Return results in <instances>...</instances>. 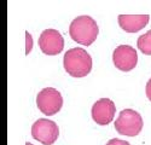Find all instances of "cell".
<instances>
[{
	"instance_id": "cell-1",
	"label": "cell",
	"mask_w": 151,
	"mask_h": 145,
	"mask_svg": "<svg viewBox=\"0 0 151 145\" xmlns=\"http://www.w3.org/2000/svg\"><path fill=\"white\" fill-rule=\"evenodd\" d=\"M63 65L73 78H85L92 69V57L81 47L68 50L63 58Z\"/></svg>"
},
{
	"instance_id": "cell-2",
	"label": "cell",
	"mask_w": 151,
	"mask_h": 145,
	"mask_svg": "<svg viewBox=\"0 0 151 145\" xmlns=\"http://www.w3.org/2000/svg\"><path fill=\"white\" fill-rule=\"evenodd\" d=\"M69 34L74 41L90 46L98 36L97 22L90 16H79L74 18L69 27Z\"/></svg>"
},
{
	"instance_id": "cell-3",
	"label": "cell",
	"mask_w": 151,
	"mask_h": 145,
	"mask_svg": "<svg viewBox=\"0 0 151 145\" xmlns=\"http://www.w3.org/2000/svg\"><path fill=\"white\" fill-rule=\"evenodd\" d=\"M115 129L122 136L134 137L143 129V118L139 113L132 109L122 110L115 121Z\"/></svg>"
},
{
	"instance_id": "cell-4",
	"label": "cell",
	"mask_w": 151,
	"mask_h": 145,
	"mask_svg": "<svg viewBox=\"0 0 151 145\" xmlns=\"http://www.w3.org/2000/svg\"><path fill=\"white\" fill-rule=\"evenodd\" d=\"M36 105L42 114L47 116H52L62 109L63 105L62 94L56 88L46 87L37 93Z\"/></svg>"
},
{
	"instance_id": "cell-5",
	"label": "cell",
	"mask_w": 151,
	"mask_h": 145,
	"mask_svg": "<svg viewBox=\"0 0 151 145\" xmlns=\"http://www.w3.org/2000/svg\"><path fill=\"white\" fill-rule=\"evenodd\" d=\"M32 136L44 145H52L59 136V128L53 121L40 118L32 126Z\"/></svg>"
},
{
	"instance_id": "cell-6",
	"label": "cell",
	"mask_w": 151,
	"mask_h": 145,
	"mask_svg": "<svg viewBox=\"0 0 151 145\" xmlns=\"http://www.w3.org/2000/svg\"><path fill=\"white\" fill-rule=\"evenodd\" d=\"M112 62L119 70L131 71L135 68L138 62L137 51L129 45H120L112 52Z\"/></svg>"
},
{
	"instance_id": "cell-7",
	"label": "cell",
	"mask_w": 151,
	"mask_h": 145,
	"mask_svg": "<svg viewBox=\"0 0 151 145\" xmlns=\"http://www.w3.org/2000/svg\"><path fill=\"white\" fill-rule=\"evenodd\" d=\"M39 46L41 51L48 56H56L64 48V39L56 29H46L39 38Z\"/></svg>"
},
{
	"instance_id": "cell-8",
	"label": "cell",
	"mask_w": 151,
	"mask_h": 145,
	"mask_svg": "<svg viewBox=\"0 0 151 145\" xmlns=\"http://www.w3.org/2000/svg\"><path fill=\"white\" fill-rule=\"evenodd\" d=\"M115 103L109 98H100L92 106V118L100 126L109 125L115 116Z\"/></svg>"
},
{
	"instance_id": "cell-9",
	"label": "cell",
	"mask_w": 151,
	"mask_h": 145,
	"mask_svg": "<svg viewBox=\"0 0 151 145\" xmlns=\"http://www.w3.org/2000/svg\"><path fill=\"white\" fill-rule=\"evenodd\" d=\"M149 15H120L119 24L127 33H138L149 23Z\"/></svg>"
},
{
	"instance_id": "cell-10",
	"label": "cell",
	"mask_w": 151,
	"mask_h": 145,
	"mask_svg": "<svg viewBox=\"0 0 151 145\" xmlns=\"http://www.w3.org/2000/svg\"><path fill=\"white\" fill-rule=\"evenodd\" d=\"M137 45H138V48L144 55L151 56V29L138 38Z\"/></svg>"
},
{
	"instance_id": "cell-11",
	"label": "cell",
	"mask_w": 151,
	"mask_h": 145,
	"mask_svg": "<svg viewBox=\"0 0 151 145\" xmlns=\"http://www.w3.org/2000/svg\"><path fill=\"white\" fill-rule=\"evenodd\" d=\"M106 145H131L128 141H126V140H121V139H110Z\"/></svg>"
},
{
	"instance_id": "cell-12",
	"label": "cell",
	"mask_w": 151,
	"mask_h": 145,
	"mask_svg": "<svg viewBox=\"0 0 151 145\" xmlns=\"http://www.w3.org/2000/svg\"><path fill=\"white\" fill-rule=\"evenodd\" d=\"M26 38H27V48H26V55H28L32 50V46H33V41H32V35L26 32Z\"/></svg>"
},
{
	"instance_id": "cell-13",
	"label": "cell",
	"mask_w": 151,
	"mask_h": 145,
	"mask_svg": "<svg viewBox=\"0 0 151 145\" xmlns=\"http://www.w3.org/2000/svg\"><path fill=\"white\" fill-rule=\"evenodd\" d=\"M146 97H147V99L151 102V79L146 83Z\"/></svg>"
},
{
	"instance_id": "cell-14",
	"label": "cell",
	"mask_w": 151,
	"mask_h": 145,
	"mask_svg": "<svg viewBox=\"0 0 151 145\" xmlns=\"http://www.w3.org/2000/svg\"><path fill=\"white\" fill-rule=\"evenodd\" d=\"M26 145H34V144H32V143H27Z\"/></svg>"
}]
</instances>
